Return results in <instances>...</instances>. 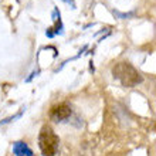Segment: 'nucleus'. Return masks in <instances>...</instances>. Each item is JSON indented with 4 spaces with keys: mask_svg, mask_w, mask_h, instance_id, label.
I'll return each mask as SVG.
<instances>
[{
    "mask_svg": "<svg viewBox=\"0 0 156 156\" xmlns=\"http://www.w3.org/2000/svg\"><path fill=\"white\" fill-rule=\"evenodd\" d=\"M114 78H116L123 87L132 88L142 82V75L129 64V62H118L112 68Z\"/></svg>",
    "mask_w": 156,
    "mask_h": 156,
    "instance_id": "1",
    "label": "nucleus"
},
{
    "mask_svg": "<svg viewBox=\"0 0 156 156\" xmlns=\"http://www.w3.org/2000/svg\"><path fill=\"white\" fill-rule=\"evenodd\" d=\"M38 146L43 156H55L60 148V139L50 126H43L38 135Z\"/></svg>",
    "mask_w": 156,
    "mask_h": 156,
    "instance_id": "2",
    "label": "nucleus"
},
{
    "mask_svg": "<svg viewBox=\"0 0 156 156\" xmlns=\"http://www.w3.org/2000/svg\"><path fill=\"white\" fill-rule=\"evenodd\" d=\"M71 114H73V109H71L70 105H67V104H58V105L51 108L50 118L54 122H64L67 119H70Z\"/></svg>",
    "mask_w": 156,
    "mask_h": 156,
    "instance_id": "3",
    "label": "nucleus"
},
{
    "mask_svg": "<svg viewBox=\"0 0 156 156\" xmlns=\"http://www.w3.org/2000/svg\"><path fill=\"white\" fill-rule=\"evenodd\" d=\"M13 152L16 156H33V151L24 142H16L13 145Z\"/></svg>",
    "mask_w": 156,
    "mask_h": 156,
    "instance_id": "4",
    "label": "nucleus"
}]
</instances>
